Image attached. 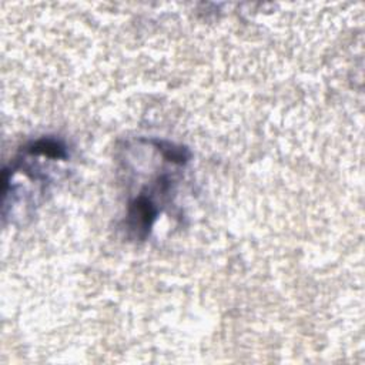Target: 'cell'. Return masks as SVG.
Masks as SVG:
<instances>
[{
    "label": "cell",
    "mask_w": 365,
    "mask_h": 365,
    "mask_svg": "<svg viewBox=\"0 0 365 365\" xmlns=\"http://www.w3.org/2000/svg\"><path fill=\"white\" fill-rule=\"evenodd\" d=\"M171 184L173 180L167 174L158 175L150 187L130 201L125 224L128 231L137 238L144 240L150 234L160 212L158 200L170 192Z\"/></svg>",
    "instance_id": "6da1fadb"
}]
</instances>
